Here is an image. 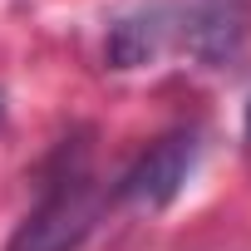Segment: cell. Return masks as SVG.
<instances>
[{
  "label": "cell",
  "mask_w": 251,
  "mask_h": 251,
  "mask_svg": "<svg viewBox=\"0 0 251 251\" xmlns=\"http://www.w3.org/2000/svg\"><path fill=\"white\" fill-rule=\"evenodd\" d=\"M202 158V133L197 128H173L163 133L128 173L118 177V202H128L138 212H158L168 202H177V192L187 187V177L197 173Z\"/></svg>",
  "instance_id": "obj_2"
},
{
  "label": "cell",
  "mask_w": 251,
  "mask_h": 251,
  "mask_svg": "<svg viewBox=\"0 0 251 251\" xmlns=\"http://www.w3.org/2000/svg\"><path fill=\"white\" fill-rule=\"evenodd\" d=\"M246 138H251V108H246Z\"/></svg>",
  "instance_id": "obj_5"
},
{
  "label": "cell",
  "mask_w": 251,
  "mask_h": 251,
  "mask_svg": "<svg viewBox=\"0 0 251 251\" xmlns=\"http://www.w3.org/2000/svg\"><path fill=\"white\" fill-rule=\"evenodd\" d=\"M54 163H59V173L45 182L40 207L15 226L5 251H79L94 236L103 202H99V187L89 177V148L84 143L69 148V138H64Z\"/></svg>",
  "instance_id": "obj_1"
},
{
  "label": "cell",
  "mask_w": 251,
  "mask_h": 251,
  "mask_svg": "<svg viewBox=\"0 0 251 251\" xmlns=\"http://www.w3.org/2000/svg\"><path fill=\"white\" fill-rule=\"evenodd\" d=\"M168 10H138V15H123L113 30H108V40H103V59H108V69H143V64H153L158 54H163V45H168Z\"/></svg>",
  "instance_id": "obj_4"
},
{
  "label": "cell",
  "mask_w": 251,
  "mask_h": 251,
  "mask_svg": "<svg viewBox=\"0 0 251 251\" xmlns=\"http://www.w3.org/2000/svg\"><path fill=\"white\" fill-rule=\"evenodd\" d=\"M177 40L187 50V59H197L202 69H231L246 50V10L241 0H192L182 10Z\"/></svg>",
  "instance_id": "obj_3"
}]
</instances>
